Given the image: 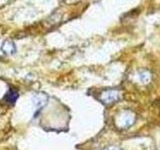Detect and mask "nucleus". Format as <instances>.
<instances>
[{
  "mask_svg": "<svg viewBox=\"0 0 160 150\" xmlns=\"http://www.w3.org/2000/svg\"><path fill=\"white\" fill-rule=\"evenodd\" d=\"M135 122V115L131 111H123L116 118V125L121 129L130 127Z\"/></svg>",
  "mask_w": 160,
  "mask_h": 150,
  "instance_id": "f257e3e1",
  "label": "nucleus"
},
{
  "mask_svg": "<svg viewBox=\"0 0 160 150\" xmlns=\"http://www.w3.org/2000/svg\"><path fill=\"white\" fill-rule=\"evenodd\" d=\"M120 98V91L117 89H106L101 93L99 99L101 100V102L104 104H112L116 102Z\"/></svg>",
  "mask_w": 160,
  "mask_h": 150,
  "instance_id": "f03ea898",
  "label": "nucleus"
},
{
  "mask_svg": "<svg viewBox=\"0 0 160 150\" xmlns=\"http://www.w3.org/2000/svg\"><path fill=\"white\" fill-rule=\"evenodd\" d=\"M47 101H48V96L45 93L35 94L32 98V102H33V105L35 107V110H36V112L39 111L40 109H42L45 105H46Z\"/></svg>",
  "mask_w": 160,
  "mask_h": 150,
  "instance_id": "7ed1b4c3",
  "label": "nucleus"
},
{
  "mask_svg": "<svg viewBox=\"0 0 160 150\" xmlns=\"http://www.w3.org/2000/svg\"><path fill=\"white\" fill-rule=\"evenodd\" d=\"M2 51L7 54V55H12L16 52V46H15V43L13 41H7L3 42L2 44Z\"/></svg>",
  "mask_w": 160,
  "mask_h": 150,
  "instance_id": "20e7f679",
  "label": "nucleus"
},
{
  "mask_svg": "<svg viewBox=\"0 0 160 150\" xmlns=\"http://www.w3.org/2000/svg\"><path fill=\"white\" fill-rule=\"evenodd\" d=\"M17 98H18V92L14 89L9 90L8 93L5 95V100L10 104H13L15 101H16Z\"/></svg>",
  "mask_w": 160,
  "mask_h": 150,
  "instance_id": "39448f33",
  "label": "nucleus"
},
{
  "mask_svg": "<svg viewBox=\"0 0 160 150\" xmlns=\"http://www.w3.org/2000/svg\"><path fill=\"white\" fill-rule=\"evenodd\" d=\"M138 77L140 81H141V83L146 84L150 81V79H151V74H150V72L146 71V70H143V71L138 73Z\"/></svg>",
  "mask_w": 160,
  "mask_h": 150,
  "instance_id": "423d86ee",
  "label": "nucleus"
},
{
  "mask_svg": "<svg viewBox=\"0 0 160 150\" xmlns=\"http://www.w3.org/2000/svg\"><path fill=\"white\" fill-rule=\"evenodd\" d=\"M104 150H121V149H119V148H117V147H114V146H110V147L105 148Z\"/></svg>",
  "mask_w": 160,
  "mask_h": 150,
  "instance_id": "0eeeda50",
  "label": "nucleus"
},
{
  "mask_svg": "<svg viewBox=\"0 0 160 150\" xmlns=\"http://www.w3.org/2000/svg\"><path fill=\"white\" fill-rule=\"evenodd\" d=\"M66 1H68V2H72V1H74V0H66Z\"/></svg>",
  "mask_w": 160,
  "mask_h": 150,
  "instance_id": "6e6552de",
  "label": "nucleus"
}]
</instances>
